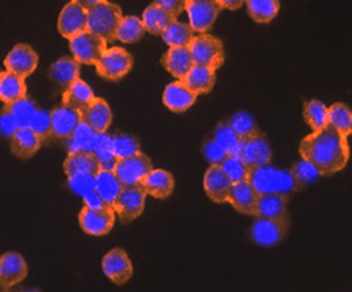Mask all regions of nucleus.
Wrapping results in <instances>:
<instances>
[{
    "mask_svg": "<svg viewBox=\"0 0 352 292\" xmlns=\"http://www.w3.org/2000/svg\"><path fill=\"white\" fill-rule=\"evenodd\" d=\"M300 155L314 165L320 176H331L348 165V138H344L335 126L327 123L325 128L314 131L301 141Z\"/></svg>",
    "mask_w": 352,
    "mask_h": 292,
    "instance_id": "obj_1",
    "label": "nucleus"
},
{
    "mask_svg": "<svg viewBox=\"0 0 352 292\" xmlns=\"http://www.w3.org/2000/svg\"><path fill=\"white\" fill-rule=\"evenodd\" d=\"M248 182L258 193H280L285 197L296 191L295 182H293L292 173L287 169H277L271 165H261V167L250 168L248 173Z\"/></svg>",
    "mask_w": 352,
    "mask_h": 292,
    "instance_id": "obj_2",
    "label": "nucleus"
},
{
    "mask_svg": "<svg viewBox=\"0 0 352 292\" xmlns=\"http://www.w3.org/2000/svg\"><path fill=\"white\" fill-rule=\"evenodd\" d=\"M120 19L122 10L119 5L107 2V0L87 10V29L104 38L107 43L116 40Z\"/></svg>",
    "mask_w": 352,
    "mask_h": 292,
    "instance_id": "obj_3",
    "label": "nucleus"
},
{
    "mask_svg": "<svg viewBox=\"0 0 352 292\" xmlns=\"http://www.w3.org/2000/svg\"><path fill=\"white\" fill-rule=\"evenodd\" d=\"M290 230V217H256L255 222L252 223L250 238L252 241L258 246H276L282 243Z\"/></svg>",
    "mask_w": 352,
    "mask_h": 292,
    "instance_id": "obj_4",
    "label": "nucleus"
},
{
    "mask_svg": "<svg viewBox=\"0 0 352 292\" xmlns=\"http://www.w3.org/2000/svg\"><path fill=\"white\" fill-rule=\"evenodd\" d=\"M190 55L194 64L210 67L218 71L224 64V48L223 42L210 34H200L189 43Z\"/></svg>",
    "mask_w": 352,
    "mask_h": 292,
    "instance_id": "obj_5",
    "label": "nucleus"
},
{
    "mask_svg": "<svg viewBox=\"0 0 352 292\" xmlns=\"http://www.w3.org/2000/svg\"><path fill=\"white\" fill-rule=\"evenodd\" d=\"M146 197H148V193L144 191L143 182L122 187L119 197L116 198L114 204H112L119 221L122 223H130L135 219H138L144 211Z\"/></svg>",
    "mask_w": 352,
    "mask_h": 292,
    "instance_id": "obj_6",
    "label": "nucleus"
},
{
    "mask_svg": "<svg viewBox=\"0 0 352 292\" xmlns=\"http://www.w3.org/2000/svg\"><path fill=\"white\" fill-rule=\"evenodd\" d=\"M98 75L109 82H119L133 67V56L122 47L106 48L100 61L96 62Z\"/></svg>",
    "mask_w": 352,
    "mask_h": 292,
    "instance_id": "obj_7",
    "label": "nucleus"
},
{
    "mask_svg": "<svg viewBox=\"0 0 352 292\" xmlns=\"http://www.w3.org/2000/svg\"><path fill=\"white\" fill-rule=\"evenodd\" d=\"M106 45L107 42L104 38L96 36L95 32L88 31V29L84 32L77 34L76 37L69 38L72 58L76 61H79L80 64L95 66L100 61L102 53L106 51Z\"/></svg>",
    "mask_w": 352,
    "mask_h": 292,
    "instance_id": "obj_8",
    "label": "nucleus"
},
{
    "mask_svg": "<svg viewBox=\"0 0 352 292\" xmlns=\"http://www.w3.org/2000/svg\"><path fill=\"white\" fill-rule=\"evenodd\" d=\"M153 169V162L146 154H135L131 157L119 158L116 163L114 174L119 179L122 186H133V184L143 182L148 173Z\"/></svg>",
    "mask_w": 352,
    "mask_h": 292,
    "instance_id": "obj_9",
    "label": "nucleus"
},
{
    "mask_svg": "<svg viewBox=\"0 0 352 292\" xmlns=\"http://www.w3.org/2000/svg\"><path fill=\"white\" fill-rule=\"evenodd\" d=\"M184 10L188 12L189 26L192 27V31L205 34L213 27L223 8L217 0H188Z\"/></svg>",
    "mask_w": 352,
    "mask_h": 292,
    "instance_id": "obj_10",
    "label": "nucleus"
},
{
    "mask_svg": "<svg viewBox=\"0 0 352 292\" xmlns=\"http://www.w3.org/2000/svg\"><path fill=\"white\" fill-rule=\"evenodd\" d=\"M116 222V211L112 206L90 209L84 206L79 212V226L87 235L102 236L112 230Z\"/></svg>",
    "mask_w": 352,
    "mask_h": 292,
    "instance_id": "obj_11",
    "label": "nucleus"
},
{
    "mask_svg": "<svg viewBox=\"0 0 352 292\" xmlns=\"http://www.w3.org/2000/svg\"><path fill=\"white\" fill-rule=\"evenodd\" d=\"M236 155L248 168H255L271 162L272 150L266 136L258 133L247 139H241V145H239Z\"/></svg>",
    "mask_w": 352,
    "mask_h": 292,
    "instance_id": "obj_12",
    "label": "nucleus"
},
{
    "mask_svg": "<svg viewBox=\"0 0 352 292\" xmlns=\"http://www.w3.org/2000/svg\"><path fill=\"white\" fill-rule=\"evenodd\" d=\"M101 269L102 273H104L112 283L119 286L125 284L126 281L133 276V265H131L130 257L124 250H120V247L111 250L104 257H102Z\"/></svg>",
    "mask_w": 352,
    "mask_h": 292,
    "instance_id": "obj_13",
    "label": "nucleus"
},
{
    "mask_svg": "<svg viewBox=\"0 0 352 292\" xmlns=\"http://www.w3.org/2000/svg\"><path fill=\"white\" fill-rule=\"evenodd\" d=\"M3 64L7 67V71L26 79L37 69L38 55L28 43H18V45L13 47V50H10Z\"/></svg>",
    "mask_w": 352,
    "mask_h": 292,
    "instance_id": "obj_14",
    "label": "nucleus"
},
{
    "mask_svg": "<svg viewBox=\"0 0 352 292\" xmlns=\"http://www.w3.org/2000/svg\"><path fill=\"white\" fill-rule=\"evenodd\" d=\"M28 276V262L18 252H5L0 256V288L10 289Z\"/></svg>",
    "mask_w": 352,
    "mask_h": 292,
    "instance_id": "obj_15",
    "label": "nucleus"
},
{
    "mask_svg": "<svg viewBox=\"0 0 352 292\" xmlns=\"http://www.w3.org/2000/svg\"><path fill=\"white\" fill-rule=\"evenodd\" d=\"M234 182L219 165H212L204 176V191L213 203H228Z\"/></svg>",
    "mask_w": 352,
    "mask_h": 292,
    "instance_id": "obj_16",
    "label": "nucleus"
},
{
    "mask_svg": "<svg viewBox=\"0 0 352 292\" xmlns=\"http://www.w3.org/2000/svg\"><path fill=\"white\" fill-rule=\"evenodd\" d=\"M84 31H87V10L71 0L65 5L58 18V32L69 40Z\"/></svg>",
    "mask_w": 352,
    "mask_h": 292,
    "instance_id": "obj_17",
    "label": "nucleus"
},
{
    "mask_svg": "<svg viewBox=\"0 0 352 292\" xmlns=\"http://www.w3.org/2000/svg\"><path fill=\"white\" fill-rule=\"evenodd\" d=\"M80 121V112L72 109V107L61 104L52 110L50 123H52V136L55 139L65 141L72 134L76 126Z\"/></svg>",
    "mask_w": 352,
    "mask_h": 292,
    "instance_id": "obj_18",
    "label": "nucleus"
},
{
    "mask_svg": "<svg viewBox=\"0 0 352 292\" xmlns=\"http://www.w3.org/2000/svg\"><path fill=\"white\" fill-rule=\"evenodd\" d=\"M162 101L168 110L175 112V114H181V112H186L195 104L197 95L192 90H189L183 80H176L173 84H168L167 88L164 90Z\"/></svg>",
    "mask_w": 352,
    "mask_h": 292,
    "instance_id": "obj_19",
    "label": "nucleus"
},
{
    "mask_svg": "<svg viewBox=\"0 0 352 292\" xmlns=\"http://www.w3.org/2000/svg\"><path fill=\"white\" fill-rule=\"evenodd\" d=\"M260 193H258L248 181L234 182L231 195H229L228 203L236 209L237 212L247 214V216H255L256 202Z\"/></svg>",
    "mask_w": 352,
    "mask_h": 292,
    "instance_id": "obj_20",
    "label": "nucleus"
},
{
    "mask_svg": "<svg viewBox=\"0 0 352 292\" xmlns=\"http://www.w3.org/2000/svg\"><path fill=\"white\" fill-rule=\"evenodd\" d=\"M160 62H162L164 69L168 71V74L178 80H183L194 66L189 47H170Z\"/></svg>",
    "mask_w": 352,
    "mask_h": 292,
    "instance_id": "obj_21",
    "label": "nucleus"
},
{
    "mask_svg": "<svg viewBox=\"0 0 352 292\" xmlns=\"http://www.w3.org/2000/svg\"><path fill=\"white\" fill-rule=\"evenodd\" d=\"M10 143V150L14 157L21 160H29L38 152V149L42 147V141L36 134L31 126H24V128H18Z\"/></svg>",
    "mask_w": 352,
    "mask_h": 292,
    "instance_id": "obj_22",
    "label": "nucleus"
},
{
    "mask_svg": "<svg viewBox=\"0 0 352 292\" xmlns=\"http://www.w3.org/2000/svg\"><path fill=\"white\" fill-rule=\"evenodd\" d=\"M80 119L90 125L96 133H104L112 123V110L109 104L101 97H95L84 110L80 112Z\"/></svg>",
    "mask_w": 352,
    "mask_h": 292,
    "instance_id": "obj_23",
    "label": "nucleus"
},
{
    "mask_svg": "<svg viewBox=\"0 0 352 292\" xmlns=\"http://www.w3.org/2000/svg\"><path fill=\"white\" fill-rule=\"evenodd\" d=\"M144 191L151 197L157 199H165L175 191V179L172 173L165 171V169H151L148 176L143 179Z\"/></svg>",
    "mask_w": 352,
    "mask_h": 292,
    "instance_id": "obj_24",
    "label": "nucleus"
},
{
    "mask_svg": "<svg viewBox=\"0 0 352 292\" xmlns=\"http://www.w3.org/2000/svg\"><path fill=\"white\" fill-rule=\"evenodd\" d=\"M48 77L56 86L66 90L72 82L80 77V62L76 61L74 58H60L52 64Z\"/></svg>",
    "mask_w": 352,
    "mask_h": 292,
    "instance_id": "obj_25",
    "label": "nucleus"
},
{
    "mask_svg": "<svg viewBox=\"0 0 352 292\" xmlns=\"http://www.w3.org/2000/svg\"><path fill=\"white\" fill-rule=\"evenodd\" d=\"M65 168L66 176H72V174H93L96 176L101 171L100 160L96 158V155L93 152H72L67 155L65 160Z\"/></svg>",
    "mask_w": 352,
    "mask_h": 292,
    "instance_id": "obj_26",
    "label": "nucleus"
},
{
    "mask_svg": "<svg viewBox=\"0 0 352 292\" xmlns=\"http://www.w3.org/2000/svg\"><path fill=\"white\" fill-rule=\"evenodd\" d=\"M183 82L195 95H207L213 90L214 82H217V71L194 64L192 69L186 74Z\"/></svg>",
    "mask_w": 352,
    "mask_h": 292,
    "instance_id": "obj_27",
    "label": "nucleus"
},
{
    "mask_svg": "<svg viewBox=\"0 0 352 292\" xmlns=\"http://www.w3.org/2000/svg\"><path fill=\"white\" fill-rule=\"evenodd\" d=\"M256 217H283L288 216V197L280 193H261L256 202Z\"/></svg>",
    "mask_w": 352,
    "mask_h": 292,
    "instance_id": "obj_28",
    "label": "nucleus"
},
{
    "mask_svg": "<svg viewBox=\"0 0 352 292\" xmlns=\"http://www.w3.org/2000/svg\"><path fill=\"white\" fill-rule=\"evenodd\" d=\"M24 96H28L26 79L10 71L0 72V101L3 104H12Z\"/></svg>",
    "mask_w": 352,
    "mask_h": 292,
    "instance_id": "obj_29",
    "label": "nucleus"
},
{
    "mask_svg": "<svg viewBox=\"0 0 352 292\" xmlns=\"http://www.w3.org/2000/svg\"><path fill=\"white\" fill-rule=\"evenodd\" d=\"M96 141V131L91 128L90 125H87L84 120L80 119L79 125L76 126V130L72 131L69 138L65 139L67 152H93Z\"/></svg>",
    "mask_w": 352,
    "mask_h": 292,
    "instance_id": "obj_30",
    "label": "nucleus"
},
{
    "mask_svg": "<svg viewBox=\"0 0 352 292\" xmlns=\"http://www.w3.org/2000/svg\"><path fill=\"white\" fill-rule=\"evenodd\" d=\"M95 97L96 96L90 88V85L85 84V82L79 77V79H76L65 90V93H63V104L82 112L93 99H95Z\"/></svg>",
    "mask_w": 352,
    "mask_h": 292,
    "instance_id": "obj_31",
    "label": "nucleus"
},
{
    "mask_svg": "<svg viewBox=\"0 0 352 292\" xmlns=\"http://www.w3.org/2000/svg\"><path fill=\"white\" fill-rule=\"evenodd\" d=\"M175 16H172L168 12H165L164 8H160L159 5L151 3L149 7L144 10L141 21L144 24L146 32L153 34V36H160L164 29L167 27L170 23L175 21Z\"/></svg>",
    "mask_w": 352,
    "mask_h": 292,
    "instance_id": "obj_32",
    "label": "nucleus"
},
{
    "mask_svg": "<svg viewBox=\"0 0 352 292\" xmlns=\"http://www.w3.org/2000/svg\"><path fill=\"white\" fill-rule=\"evenodd\" d=\"M122 184L119 179L116 178L114 171H104L101 169L100 173L96 174V186H95V192L100 195L107 206H112L116 202V198L119 197V193L122 191Z\"/></svg>",
    "mask_w": 352,
    "mask_h": 292,
    "instance_id": "obj_33",
    "label": "nucleus"
},
{
    "mask_svg": "<svg viewBox=\"0 0 352 292\" xmlns=\"http://www.w3.org/2000/svg\"><path fill=\"white\" fill-rule=\"evenodd\" d=\"M245 5L250 18L260 24L271 23L280 10V0H245Z\"/></svg>",
    "mask_w": 352,
    "mask_h": 292,
    "instance_id": "obj_34",
    "label": "nucleus"
},
{
    "mask_svg": "<svg viewBox=\"0 0 352 292\" xmlns=\"http://www.w3.org/2000/svg\"><path fill=\"white\" fill-rule=\"evenodd\" d=\"M162 40L168 47H189V43L194 38V31L189 24L181 21H172L160 34Z\"/></svg>",
    "mask_w": 352,
    "mask_h": 292,
    "instance_id": "obj_35",
    "label": "nucleus"
},
{
    "mask_svg": "<svg viewBox=\"0 0 352 292\" xmlns=\"http://www.w3.org/2000/svg\"><path fill=\"white\" fill-rule=\"evenodd\" d=\"M146 34L144 24L138 16H122L119 27H117L116 38L122 43H135L140 42Z\"/></svg>",
    "mask_w": 352,
    "mask_h": 292,
    "instance_id": "obj_36",
    "label": "nucleus"
},
{
    "mask_svg": "<svg viewBox=\"0 0 352 292\" xmlns=\"http://www.w3.org/2000/svg\"><path fill=\"white\" fill-rule=\"evenodd\" d=\"M93 154L96 155V158L100 160V167L104 171H114L117 158L112 150V138L106 133H96L95 147H93Z\"/></svg>",
    "mask_w": 352,
    "mask_h": 292,
    "instance_id": "obj_37",
    "label": "nucleus"
},
{
    "mask_svg": "<svg viewBox=\"0 0 352 292\" xmlns=\"http://www.w3.org/2000/svg\"><path fill=\"white\" fill-rule=\"evenodd\" d=\"M302 117L312 131H320L329 123V107L317 99L307 101L302 106Z\"/></svg>",
    "mask_w": 352,
    "mask_h": 292,
    "instance_id": "obj_38",
    "label": "nucleus"
},
{
    "mask_svg": "<svg viewBox=\"0 0 352 292\" xmlns=\"http://www.w3.org/2000/svg\"><path fill=\"white\" fill-rule=\"evenodd\" d=\"M329 123L335 126L344 138L352 133V114L351 109L343 102H336V104L329 107Z\"/></svg>",
    "mask_w": 352,
    "mask_h": 292,
    "instance_id": "obj_39",
    "label": "nucleus"
},
{
    "mask_svg": "<svg viewBox=\"0 0 352 292\" xmlns=\"http://www.w3.org/2000/svg\"><path fill=\"white\" fill-rule=\"evenodd\" d=\"M292 178H293V182H295V188L296 191H300V188H305L307 186H311L312 182H316L317 179H319V171H317V168L314 165L307 162V160H300V162H296L293 165L292 168Z\"/></svg>",
    "mask_w": 352,
    "mask_h": 292,
    "instance_id": "obj_40",
    "label": "nucleus"
},
{
    "mask_svg": "<svg viewBox=\"0 0 352 292\" xmlns=\"http://www.w3.org/2000/svg\"><path fill=\"white\" fill-rule=\"evenodd\" d=\"M8 107L10 110H12V114L14 117V120H16L19 128H24V126L31 125L34 115H36V112L38 109L36 102L29 99L28 96L12 102V104H8Z\"/></svg>",
    "mask_w": 352,
    "mask_h": 292,
    "instance_id": "obj_41",
    "label": "nucleus"
},
{
    "mask_svg": "<svg viewBox=\"0 0 352 292\" xmlns=\"http://www.w3.org/2000/svg\"><path fill=\"white\" fill-rule=\"evenodd\" d=\"M213 139L217 141L224 150H226L228 155H236L239 150V145H241V138H239L236 131L231 128L229 121H223V123H219L217 126Z\"/></svg>",
    "mask_w": 352,
    "mask_h": 292,
    "instance_id": "obj_42",
    "label": "nucleus"
},
{
    "mask_svg": "<svg viewBox=\"0 0 352 292\" xmlns=\"http://www.w3.org/2000/svg\"><path fill=\"white\" fill-rule=\"evenodd\" d=\"M229 125L231 128L236 131V134L241 139H247L250 136H255L260 133V128H258V123L255 121V119L247 112H239L229 120Z\"/></svg>",
    "mask_w": 352,
    "mask_h": 292,
    "instance_id": "obj_43",
    "label": "nucleus"
},
{
    "mask_svg": "<svg viewBox=\"0 0 352 292\" xmlns=\"http://www.w3.org/2000/svg\"><path fill=\"white\" fill-rule=\"evenodd\" d=\"M112 150L117 158L131 157V155L141 152V143L138 138L131 134H117L112 138Z\"/></svg>",
    "mask_w": 352,
    "mask_h": 292,
    "instance_id": "obj_44",
    "label": "nucleus"
},
{
    "mask_svg": "<svg viewBox=\"0 0 352 292\" xmlns=\"http://www.w3.org/2000/svg\"><path fill=\"white\" fill-rule=\"evenodd\" d=\"M219 167H221L223 171L226 173V176L231 179L232 182L247 181L248 173H250V168H248L237 155H228Z\"/></svg>",
    "mask_w": 352,
    "mask_h": 292,
    "instance_id": "obj_45",
    "label": "nucleus"
},
{
    "mask_svg": "<svg viewBox=\"0 0 352 292\" xmlns=\"http://www.w3.org/2000/svg\"><path fill=\"white\" fill-rule=\"evenodd\" d=\"M67 186H69L71 191L76 195L84 197V195L95 191L96 176H93V174H85V173L72 174V176H67Z\"/></svg>",
    "mask_w": 352,
    "mask_h": 292,
    "instance_id": "obj_46",
    "label": "nucleus"
},
{
    "mask_svg": "<svg viewBox=\"0 0 352 292\" xmlns=\"http://www.w3.org/2000/svg\"><path fill=\"white\" fill-rule=\"evenodd\" d=\"M31 128L36 131V134L41 138V141H47L52 136V123H50V114L43 109H37L36 115L31 121Z\"/></svg>",
    "mask_w": 352,
    "mask_h": 292,
    "instance_id": "obj_47",
    "label": "nucleus"
},
{
    "mask_svg": "<svg viewBox=\"0 0 352 292\" xmlns=\"http://www.w3.org/2000/svg\"><path fill=\"white\" fill-rule=\"evenodd\" d=\"M202 154L210 165H221L223 160L228 157L226 150H224L213 138L205 141L202 145Z\"/></svg>",
    "mask_w": 352,
    "mask_h": 292,
    "instance_id": "obj_48",
    "label": "nucleus"
},
{
    "mask_svg": "<svg viewBox=\"0 0 352 292\" xmlns=\"http://www.w3.org/2000/svg\"><path fill=\"white\" fill-rule=\"evenodd\" d=\"M18 128L19 126L14 120L12 110H10L8 104H5L3 109L0 110V136L2 138H12Z\"/></svg>",
    "mask_w": 352,
    "mask_h": 292,
    "instance_id": "obj_49",
    "label": "nucleus"
},
{
    "mask_svg": "<svg viewBox=\"0 0 352 292\" xmlns=\"http://www.w3.org/2000/svg\"><path fill=\"white\" fill-rule=\"evenodd\" d=\"M154 3L159 5L160 8H164L165 12H168L172 16L178 18L184 12L188 0H154Z\"/></svg>",
    "mask_w": 352,
    "mask_h": 292,
    "instance_id": "obj_50",
    "label": "nucleus"
},
{
    "mask_svg": "<svg viewBox=\"0 0 352 292\" xmlns=\"http://www.w3.org/2000/svg\"><path fill=\"white\" fill-rule=\"evenodd\" d=\"M82 198H84V206L90 208V209H100V208L107 206V204L102 202V198L95 191L84 195Z\"/></svg>",
    "mask_w": 352,
    "mask_h": 292,
    "instance_id": "obj_51",
    "label": "nucleus"
},
{
    "mask_svg": "<svg viewBox=\"0 0 352 292\" xmlns=\"http://www.w3.org/2000/svg\"><path fill=\"white\" fill-rule=\"evenodd\" d=\"M219 3V7L226 8V10H239L241 7H243L245 0H217Z\"/></svg>",
    "mask_w": 352,
    "mask_h": 292,
    "instance_id": "obj_52",
    "label": "nucleus"
},
{
    "mask_svg": "<svg viewBox=\"0 0 352 292\" xmlns=\"http://www.w3.org/2000/svg\"><path fill=\"white\" fill-rule=\"evenodd\" d=\"M72 2H76L77 5H80L82 8L90 10V8H93V7H95V5H98V3L106 2V0H72Z\"/></svg>",
    "mask_w": 352,
    "mask_h": 292,
    "instance_id": "obj_53",
    "label": "nucleus"
}]
</instances>
